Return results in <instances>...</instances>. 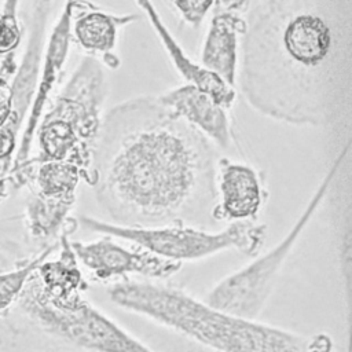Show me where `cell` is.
Segmentation results:
<instances>
[{
  "mask_svg": "<svg viewBox=\"0 0 352 352\" xmlns=\"http://www.w3.org/2000/svg\"><path fill=\"white\" fill-rule=\"evenodd\" d=\"M213 143L157 96L114 104L103 116L89 186L111 223L206 226L216 205Z\"/></svg>",
  "mask_w": 352,
  "mask_h": 352,
  "instance_id": "cell-1",
  "label": "cell"
},
{
  "mask_svg": "<svg viewBox=\"0 0 352 352\" xmlns=\"http://www.w3.org/2000/svg\"><path fill=\"white\" fill-rule=\"evenodd\" d=\"M236 82L257 113L327 126L352 95L349 0H261L246 14Z\"/></svg>",
  "mask_w": 352,
  "mask_h": 352,
  "instance_id": "cell-2",
  "label": "cell"
},
{
  "mask_svg": "<svg viewBox=\"0 0 352 352\" xmlns=\"http://www.w3.org/2000/svg\"><path fill=\"white\" fill-rule=\"evenodd\" d=\"M117 307L144 316L210 349L224 352L327 351L324 336L307 337L213 307L165 280L125 279L107 290Z\"/></svg>",
  "mask_w": 352,
  "mask_h": 352,
  "instance_id": "cell-3",
  "label": "cell"
},
{
  "mask_svg": "<svg viewBox=\"0 0 352 352\" xmlns=\"http://www.w3.org/2000/svg\"><path fill=\"white\" fill-rule=\"evenodd\" d=\"M107 95L104 65L85 55L40 125L41 160L77 162L87 170L89 184Z\"/></svg>",
  "mask_w": 352,
  "mask_h": 352,
  "instance_id": "cell-4",
  "label": "cell"
},
{
  "mask_svg": "<svg viewBox=\"0 0 352 352\" xmlns=\"http://www.w3.org/2000/svg\"><path fill=\"white\" fill-rule=\"evenodd\" d=\"M348 154L349 143L345 144L330 164L307 205L283 238L270 250L260 256L256 254L253 261L228 274L213 285V287L205 294L204 300L206 302L236 316L258 319L276 286L286 260L326 199Z\"/></svg>",
  "mask_w": 352,
  "mask_h": 352,
  "instance_id": "cell-5",
  "label": "cell"
},
{
  "mask_svg": "<svg viewBox=\"0 0 352 352\" xmlns=\"http://www.w3.org/2000/svg\"><path fill=\"white\" fill-rule=\"evenodd\" d=\"M78 223L87 231L111 235L182 264L226 250H236L254 257L260 253L267 236V226L254 220L231 221L220 231H208L186 223L133 227L103 221L91 216H80Z\"/></svg>",
  "mask_w": 352,
  "mask_h": 352,
  "instance_id": "cell-6",
  "label": "cell"
},
{
  "mask_svg": "<svg viewBox=\"0 0 352 352\" xmlns=\"http://www.w3.org/2000/svg\"><path fill=\"white\" fill-rule=\"evenodd\" d=\"M32 286L28 308L50 334L87 351H151L150 345L121 327L82 294L63 302H51L41 294L36 280Z\"/></svg>",
  "mask_w": 352,
  "mask_h": 352,
  "instance_id": "cell-7",
  "label": "cell"
},
{
  "mask_svg": "<svg viewBox=\"0 0 352 352\" xmlns=\"http://www.w3.org/2000/svg\"><path fill=\"white\" fill-rule=\"evenodd\" d=\"M100 235L102 238L89 242H70L78 264L96 282H118L129 279L132 275L143 279L166 280L176 275L183 265L157 256L142 246L128 248L111 235Z\"/></svg>",
  "mask_w": 352,
  "mask_h": 352,
  "instance_id": "cell-8",
  "label": "cell"
},
{
  "mask_svg": "<svg viewBox=\"0 0 352 352\" xmlns=\"http://www.w3.org/2000/svg\"><path fill=\"white\" fill-rule=\"evenodd\" d=\"M249 8L250 0H214L201 50V65L231 87L236 84L239 45Z\"/></svg>",
  "mask_w": 352,
  "mask_h": 352,
  "instance_id": "cell-9",
  "label": "cell"
},
{
  "mask_svg": "<svg viewBox=\"0 0 352 352\" xmlns=\"http://www.w3.org/2000/svg\"><path fill=\"white\" fill-rule=\"evenodd\" d=\"M267 195L264 177L254 166L227 157L217 158L214 223L256 220Z\"/></svg>",
  "mask_w": 352,
  "mask_h": 352,
  "instance_id": "cell-10",
  "label": "cell"
},
{
  "mask_svg": "<svg viewBox=\"0 0 352 352\" xmlns=\"http://www.w3.org/2000/svg\"><path fill=\"white\" fill-rule=\"evenodd\" d=\"M157 98L172 113L199 131L214 147L228 148L231 146L232 131L228 109L216 102L209 94L184 82L157 95Z\"/></svg>",
  "mask_w": 352,
  "mask_h": 352,
  "instance_id": "cell-11",
  "label": "cell"
},
{
  "mask_svg": "<svg viewBox=\"0 0 352 352\" xmlns=\"http://www.w3.org/2000/svg\"><path fill=\"white\" fill-rule=\"evenodd\" d=\"M84 11L72 21V34L76 43L104 66L117 69L121 63L116 51L118 30L139 16L135 14L117 15L98 8Z\"/></svg>",
  "mask_w": 352,
  "mask_h": 352,
  "instance_id": "cell-12",
  "label": "cell"
},
{
  "mask_svg": "<svg viewBox=\"0 0 352 352\" xmlns=\"http://www.w3.org/2000/svg\"><path fill=\"white\" fill-rule=\"evenodd\" d=\"M139 8L146 14L148 22L151 23L155 34L160 38L164 50L170 59V63L176 72L184 78L186 82L195 85L204 92L209 94L217 102H226L231 95V87L223 81L219 76L205 69L201 63L194 62L180 47L177 40L169 32L168 26L160 16L155 6L151 0H135Z\"/></svg>",
  "mask_w": 352,
  "mask_h": 352,
  "instance_id": "cell-13",
  "label": "cell"
},
{
  "mask_svg": "<svg viewBox=\"0 0 352 352\" xmlns=\"http://www.w3.org/2000/svg\"><path fill=\"white\" fill-rule=\"evenodd\" d=\"M88 183L85 169L72 160L43 161L37 170V186L41 197L76 201L78 183Z\"/></svg>",
  "mask_w": 352,
  "mask_h": 352,
  "instance_id": "cell-14",
  "label": "cell"
},
{
  "mask_svg": "<svg viewBox=\"0 0 352 352\" xmlns=\"http://www.w3.org/2000/svg\"><path fill=\"white\" fill-rule=\"evenodd\" d=\"M52 246L48 248L44 254H41L37 260H34L30 265H28L26 268L18 271V272H14V274H10L7 276H3L0 278V309L3 307H6L10 300H12L16 293L21 290L22 285L25 283V280L28 279V276L40 265V263L52 252Z\"/></svg>",
  "mask_w": 352,
  "mask_h": 352,
  "instance_id": "cell-15",
  "label": "cell"
},
{
  "mask_svg": "<svg viewBox=\"0 0 352 352\" xmlns=\"http://www.w3.org/2000/svg\"><path fill=\"white\" fill-rule=\"evenodd\" d=\"M172 3L187 25L198 28L212 10L214 0H172Z\"/></svg>",
  "mask_w": 352,
  "mask_h": 352,
  "instance_id": "cell-16",
  "label": "cell"
},
{
  "mask_svg": "<svg viewBox=\"0 0 352 352\" xmlns=\"http://www.w3.org/2000/svg\"><path fill=\"white\" fill-rule=\"evenodd\" d=\"M12 104V91L0 80V125L6 121Z\"/></svg>",
  "mask_w": 352,
  "mask_h": 352,
  "instance_id": "cell-17",
  "label": "cell"
},
{
  "mask_svg": "<svg viewBox=\"0 0 352 352\" xmlns=\"http://www.w3.org/2000/svg\"><path fill=\"white\" fill-rule=\"evenodd\" d=\"M14 147V132L1 131L0 132V158L8 154Z\"/></svg>",
  "mask_w": 352,
  "mask_h": 352,
  "instance_id": "cell-18",
  "label": "cell"
}]
</instances>
